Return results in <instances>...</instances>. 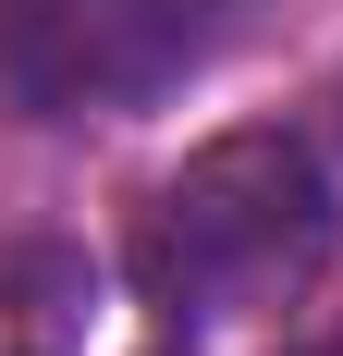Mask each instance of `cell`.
Returning <instances> with one entry per match:
<instances>
[{
  "instance_id": "cell-1",
  "label": "cell",
  "mask_w": 343,
  "mask_h": 356,
  "mask_svg": "<svg viewBox=\"0 0 343 356\" xmlns=\"http://www.w3.org/2000/svg\"><path fill=\"white\" fill-rule=\"evenodd\" d=\"M331 246H343V209H331L319 147L282 136V123H245V136H208L196 160L147 197V221H135V295L172 332L258 320V307H294V295L331 270Z\"/></svg>"
},
{
  "instance_id": "cell-2",
  "label": "cell",
  "mask_w": 343,
  "mask_h": 356,
  "mask_svg": "<svg viewBox=\"0 0 343 356\" xmlns=\"http://www.w3.org/2000/svg\"><path fill=\"white\" fill-rule=\"evenodd\" d=\"M258 0H0V111L12 123H123L196 86Z\"/></svg>"
}]
</instances>
